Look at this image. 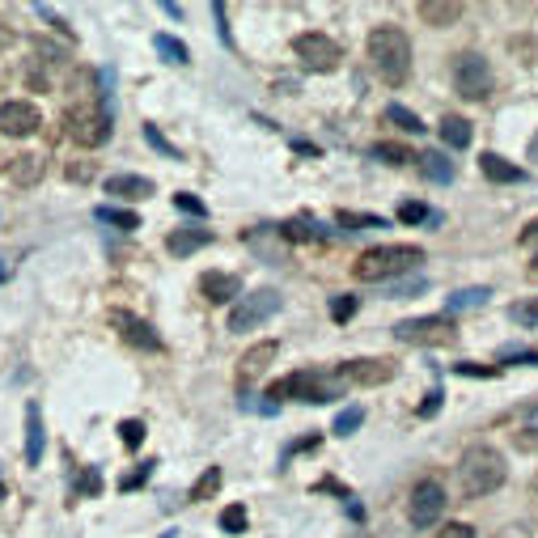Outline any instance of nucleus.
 Instances as JSON below:
<instances>
[{"mask_svg":"<svg viewBox=\"0 0 538 538\" xmlns=\"http://www.w3.org/2000/svg\"><path fill=\"white\" fill-rule=\"evenodd\" d=\"M0 496H5V483H0Z\"/></svg>","mask_w":538,"mask_h":538,"instance_id":"56","label":"nucleus"},{"mask_svg":"<svg viewBox=\"0 0 538 538\" xmlns=\"http://www.w3.org/2000/svg\"><path fill=\"white\" fill-rule=\"evenodd\" d=\"M174 204H179L182 212H191V217H204V212H208V208H204V199H195L191 191H179V195H174Z\"/></svg>","mask_w":538,"mask_h":538,"instance_id":"40","label":"nucleus"},{"mask_svg":"<svg viewBox=\"0 0 538 538\" xmlns=\"http://www.w3.org/2000/svg\"><path fill=\"white\" fill-rule=\"evenodd\" d=\"M102 492V475L97 470H81V479H77V496H97Z\"/></svg>","mask_w":538,"mask_h":538,"instance_id":"35","label":"nucleus"},{"mask_svg":"<svg viewBox=\"0 0 538 538\" xmlns=\"http://www.w3.org/2000/svg\"><path fill=\"white\" fill-rule=\"evenodd\" d=\"M144 140H149V144H153L157 153H166V157H179V149H174V144H170V140L162 136V132H157L153 124H144Z\"/></svg>","mask_w":538,"mask_h":538,"instance_id":"36","label":"nucleus"},{"mask_svg":"<svg viewBox=\"0 0 538 538\" xmlns=\"http://www.w3.org/2000/svg\"><path fill=\"white\" fill-rule=\"evenodd\" d=\"M280 357V344L276 339H263V344L246 348V357L237 360V373H242V382H255V377H263V373L272 369V360Z\"/></svg>","mask_w":538,"mask_h":538,"instance_id":"15","label":"nucleus"},{"mask_svg":"<svg viewBox=\"0 0 538 538\" xmlns=\"http://www.w3.org/2000/svg\"><path fill=\"white\" fill-rule=\"evenodd\" d=\"M458 373H467V377H479V373H483V377H496L500 369H483V365H458Z\"/></svg>","mask_w":538,"mask_h":538,"instance_id":"47","label":"nucleus"},{"mask_svg":"<svg viewBox=\"0 0 538 538\" xmlns=\"http://www.w3.org/2000/svg\"><path fill=\"white\" fill-rule=\"evenodd\" d=\"M437 407H441V390H428V399L420 403V415H437Z\"/></svg>","mask_w":538,"mask_h":538,"instance_id":"45","label":"nucleus"},{"mask_svg":"<svg viewBox=\"0 0 538 538\" xmlns=\"http://www.w3.org/2000/svg\"><path fill=\"white\" fill-rule=\"evenodd\" d=\"M492 297V289H458L445 297V305H450V314H458V310H475V305H483Z\"/></svg>","mask_w":538,"mask_h":538,"instance_id":"27","label":"nucleus"},{"mask_svg":"<svg viewBox=\"0 0 538 538\" xmlns=\"http://www.w3.org/2000/svg\"><path fill=\"white\" fill-rule=\"evenodd\" d=\"M267 399H297V403H331L339 399V382L327 377V373H314V369H301V373H289L284 382L267 390Z\"/></svg>","mask_w":538,"mask_h":538,"instance_id":"5","label":"nucleus"},{"mask_svg":"<svg viewBox=\"0 0 538 538\" xmlns=\"http://www.w3.org/2000/svg\"><path fill=\"white\" fill-rule=\"evenodd\" d=\"M530 157H534V162H538V136H534V144H530Z\"/></svg>","mask_w":538,"mask_h":538,"instance_id":"52","label":"nucleus"},{"mask_svg":"<svg viewBox=\"0 0 538 538\" xmlns=\"http://www.w3.org/2000/svg\"><path fill=\"white\" fill-rule=\"evenodd\" d=\"M530 272H534V276H538V255H534V263H530Z\"/></svg>","mask_w":538,"mask_h":538,"instance_id":"53","label":"nucleus"},{"mask_svg":"<svg viewBox=\"0 0 538 538\" xmlns=\"http://www.w3.org/2000/svg\"><path fill=\"white\" fill-rule=\"evenodd\" d=\"M107 195H115V199H149L153 182L140 179V174H115V179H107Z\"/></svg>","mask_w":538,"mask_h":538,"instance_id":"16","label":"nucleus"},{"mask_svg":"<svg viewBox=\"0 0 538 538\" xmlns=\"http://www.w3.org/2000/svg\"><path fill=\"white\" fill-rule=\"evenodd\" d=\"M212 242V229H174V234L166 237V250L170 255H195L199 246H208Z\"/></svg>","mask_w":538,"mask_h":538,"instance_id":"20","label":"nucleus"},{"mask_svg":"<svg viewBox=\"0 0 538 538\" xmlns=\"http://www.w3.org/2000/svg\"><path fill=\"white\" fill-rule=\"evenodd\" d=\"M221 483H225V475H221V467H208L199 479H195V487H191V500H212L217 492H221Z\"/></svg>","mask_w":538,"mask_h":538,"instance_id":"28","label":"nucleus"},{"mask_svg":"<svg viewBox=\"0 0 538 538\" xmlns=\"http://www.w3.org/2000/svg\"><path fill=\"white\" fill-rule=\"evenodd\" d=\"M301 450H318V432H314V437H305V441H297V445H289V454H284V458L301 454Z\"/></svg>","mask_w":538,"mask_h":538,"instance_id":"50","label":"nucleus"},{"mask_svg":"<svg viewBox=\"0 0 538 538\" xmlns=\"http://www.w3.org/2000/svg\"><path fill=\"white\" fill-rule=\"evenodd\" d=\"M149 475H153V462H144V467H136L132 475H124V479H119V487H124V492H132V487H140Z\"/></svg>","mask_w":538,"mask_h":538,"instance_id":"42","label":"nucleus"},{"mask_svg":"<svg viewBox=\"0 0 538 538\" xmlns=\"http://www.w3.org/2000/svg\"><path fill=\"white\" fill-rule=\"evenodd\" d=\"M292 51H297V60H301L310 72H335L339 60H344V47H339L331 34H318V30L297 34V39H292Z\"/></svg>","mask_w":538,"mask_h":538,"instance_id":"7","label":"nucleus"},{"mask_svg":"<svg viewBox=\"0 0 538 538\" xmlns=\"http://www.w3.org/2000/svg\"><path fill=\"white\" fill-rule=\"evenodd\" d=\"M432 538H475V530H470L467 522H450V525H441Z\"/></svg>","mask_w":538,"mask_h":538,"instance_id":"44","label":"nucleus"},{"mask_svg":"<svg viewBox=\"0 0 538 538\" xmlns=\"http://www.w3.org/2000/svg\"><path fill=\"white\" fill-rule=\"evenodd\" d=\"M0 42H9V34H5V30H0Z\"/></svg>","mask_w":538,"mask_h":538,"instance_id":"54","label":"nucleus"},{"mask_svg":"<svg viewBox=\"0 0 538 538\" xmlns=\"http://www.w3.org/2000/svg\"><path fill=\"white\" fill-rule=\"evenodd\" d=\"M373 157H382V162H390V166H407V162H415L412 149H403V144H377Z\"/></svg>","mask_w":538,"mask_h":538,"instance_id":"32","label":"nucleus"},{"mask_svg":"<svg viewBox=\"0 0 538 538\" xmlns=\"http://www.w3.org/2000/svg\"><path fill=\"white\" fill-rule=\"evenodd\" d=\"M424 289H428V280L415 276V280H407V284H390L386 297H415V292H424Z\"/></svg>","mask_w":538,"mask_h":538,"instance_id":"39","label":"nucleus"},{"mask_svg":"<svg viewBox=\"0 0 538 538\" xmlns=\"http://www.w3.org/2000/svg\"><path fill=\"white\" fill-rule=\"evenodd\" d=\"M94 217L102 225H119V229H127V234H132V229H140V217H136V212H127V208L102 204V208H94Z\"/></svg>","mask_w":538,"mask_h":538,"instance_id":"26","label":"nucleus"},{"mask_svg":"<svg viewBox=\"0 0 538 538\" xmlns=\"http://www.w3.org/2000/svg\"><path fill=\"white\" fill-rule=\"evenodd\" d=\"M280 310V292L276 289H259L250 297H237L234 310H229V331H255L267 318Z\"/></svg>","mask_w":538,"mask_h":538,"instance_id":"9","label":"nucleus"},{"mask_svg":"<svg viewBox=\"0 0 538 538\" xmlns=\"http://www.w3.org/2000/svg\"><path fill=\"white\" fill-rule=\"evenodd\" d=\"M360 424H365V412H360V407H348V412L335 415V432H339V437H348V432H357Z\"/></svg>","mask_w":538,"mask_h":538,"instance_id":"33","label":"nucleus"},{"mask_svg":"<svg viewBox=\"0 0 538 538\" xmlns=\"http://www.w3.org/2000/svg\"><path fill=\"white\" fill-rule=\"evenodd\" d=\"M369 60H373V72L399 89L407 81V72H412V39H407V30L377 26L369 34Z\"/></svg>","mask_w":538,"mask_h":538,"instance_id":"1","label":"nucleus"},{"mask_svg":"<svg viewBox=\"0 0 538 538\" xmlns=\"http://www.w3.org/2000/svg\"><path fill=\"white\" fill-rule=\"evenodd\" d=\"M479 170H483V179L487 182H522V170L513 166V162H505L500 153H483Z\"/></svg>","mask_w":538,"mask_h":538,"instance_id":"21","label":"nucleus"},{"mask_svg":"<svg viewBox=\"0 0 538 538\" xmlns=\"http://www.w3.org/2000/svg\"><path fill=\"white\" fill-rule=\"evenodd\" d=\"M153 47H157V56L166 60V64H187V60H191L187 42H179L174 34H157V39H153Z\"/></svg>","mask_w":538,"mask_h":538,"instance_id":"25","label":"nucleus"},{"mask_svg":"<svg viewBox=\"0 0 538 538\" xmlns=\"http://www.w3.org/2000/svg\"><path fill=\"white\" fill-rule=\"evenodd\" d=\"M335 373L344 382H357V386H382V382H390L399 373V365L390 357H357V360H344Z\"/></svg>","mask_w":538,"mask_h":538,"instance_id":"11","label":"nucleus"},{"mask_svg":"<svg viewBox=\"0 0 538 538\" xmlns=\"http://www.w3.org/2000/svg\"><path fill=\"white\" fill-rule=\"evenodd\" d=\"M42 157L39 153H17L14 162H9V179L17 182V187H34V182L42 179Z\"/></svg>","mask_w":538,"mask_h":538,"instance_id":"18","label":"nucleus"},{"mask_svg":"<svg viewBox=\"0 0 538 538\" xmlns=\"http://www.w3.org/2000/svg\"><path fill=\"white\" fill-rule=\"evenodd\" d=\"M441 140L450 144V149H467L470 144V124L462 119V115H445L441 119Z\"/></svg>","mask_w":538,"mask_h":538,"instance_id":"24","label":"nucleus"},{"mask_svg":"<svg viewBox=\"0 0 538 538\" xmlns=\"http://www.w3.org/2000/svg\"><path fill=\"white\" fill-rule=\"evenodd\" d=\"M111 322L119 327V335H124V344L140 348V352H162V335L153 331L144 318L136 314H124V310H111Z\"/></svg>","mask_w":538,"mask_h":538,"instance_id":"13","label":"nucleus"},{"mask_svg":"<svg viewBox=\"0 0 538 538\" xmlns=\"http://www.w3.org/2000/svg\"><path fill=\"white\" fill-rule=\"evenodd\" d=\"M513 318H517L522 327H534V322H538V301H522V305H513Z\"/></svg>","mask_w":538,"mask_h":538,"instance_id":"41","label":"nucleus"},{"mask_svg":"<svg viewBox=\"0 0 538 538\" xmlns=\"http://www.w3.org/2000/svg\"><path fill=\"white\" fill-rule=\"evenodd\" d=\"M462 17V5L458 0H420V22L424 26H450Z\"/></svg>","mask_w":538,"mask_h":538,"instance_id":"17","label":"nucleus"},{"mask_svg":"<svg viewBox=\"0 0 538 538\" xmlns=\"http://www.w3.org/2000/svg\"><path fill=\"white\" fill-rule=\"evenodd\" d=\"M26 462L39 467L42 462V412L39 403H26Z\"/></svg>","mask_w":538,"mask_h":538,"instance_id":"19","label":"nucleus"},{"mask_svg":"<svg viewBox=\"0 0 538 538\" xmlns=\"http://www.w3.org/2000/svg\"><path fill=\"white\" fill-rule=\"evenodd\" d=\"M119 437H124L127 450H140V441H144V424H140V420H124V424H119Z\"/></svg>","mask_w":538,"mask_h":538,"instance_id":"34","label":"nucleus"},{"mask_svg":"<svg viewBox=\"0 0 538 538\" xmlns=\"http://www.w3.org/2000/svg\"><path fill=\"white\" fill-rule=\"evenodd\" d=\"M458 475H462L467 496H492L509 470H505V458L492 445H470L467 454H462V462H458Z\"/></svg>","mask_w":538,"mask_h":538,"instance_id":"3","label":"nucleus"},{"mask_svg":"<svg viewBox=\"0 0 538 538\" xmlns=\"http://www.w3.org/2000/svg\"><path fill=\"white\" fill-rule=\"evenodd\" d=\"M500 360H525V365H538L534 348H500Z\"/></svg>","mask_w":538,"mask_h":538,"instance_id":"43","label":"nucleus"},{"mask_svg":"<svg viewBox=\"0 0 538 538\" xmlns=\"http://www.w3.org/2000/svg\"><path fill=\"white\" fill-rule=\"evenodd\" d=\"M280 237L284 242H318L322 237V225L314 217H292L289 225H280Z\"/></svg>","mask_w":538,"mask_h":538,"instance_id":"23","label":"nucleus"},{"mask_svg":"<svg viewBox=\"0 0 538 538\" xmlns=\"http://www.w3.org/2000/svg\"><path fill=\"white\" fill-rule=\"evenodd\" d=\"M424 217H428V208H424V204H415V199L399 204V221H403V225H420Z\"/></svg>","mask_w":538,"mask_h":538,"instance_id":"38","label":"nucleus"},{"mask_svg":"<svg viewBox=\"0 0 538 538\" xmlns=\"http://www.w3.org/2000/svg\"><path fill=\"white\" fill-rule=\"evenodd\" d=\"M89 174H94V166H89V162H77V166H69V179H77V182H85Z\"/></svg>","mask_w":538,"mask_h":538,"instance_id":"46","label":"nucleus"},{"mask_svg":"<svg viewBox=\"0 0 538 538\" xmlns=\"http://www.w3.org/2000/svg\"><path fill=\"white\" fill-rule=\"evenodd\" d=\"M445 513V487L437 479H424L415 483L412 492V505H407V517H412L415 530H428V525H437V517Z\"/></svg>","mask_w":538,"mask_h":538,"instance_id":"10","label":"nucleus"},{"mask_svg":"<svg viewBox=\"0 0 538 538\" xmlns=\"http://www.w3.org/2000/svg\"><path fill=\"white\" fill-rule=\"evenodd\" d=\"M39 127H42V115H39L34 102H26V97H14V102L0 107V132H5V136L22 140V136H34Z\"/></svg>","mask_w":538,"mask_h":538,"instance_id":"12","label":"nucleus"},{"mask_svg":"<svg viewBox=\"0 0 538 538\" xmlns=\"http://www.w3.org/2000/svg\"><path fill=\"white\" fill-rule=\"evenodd\" d=\"M420 170H424L432 182H454V162H450L445 153H437V149L420 153Z\"/></svg>","mask_w":538,"mask_h":538,"instance_id":"22","label":"nucleus"},{"mask_svg":"<svg viewBox=\"0 0 538 538\" xmlns=\"http://www.w3.org/2000/svg\"><path fill=\"white\" fill-rule=\"evenodd\" d=\"M454 89L470 102H483V97L492 94V69H487V60L479 51H462L454 56Z\"/></svg>","mask_w":538,"mask_h":538,"instance_id":"8","label":"nucleus"},{"mask_svg":"<svg viewBox=\"0 0 538 538\" xmlns=\"http://www.w3.org/2000/svg\"><path fill=\"white\" fill-rule=\"evenodd\" d=\"M9 276H14V267H9V259H0V284H5Z\"/></svg>","mask_w":538,"mask_h":538,"instance_id":"51","label":"nucleus"},{"mask_svg":"<svg viewBox=\"0 0 538 538\" xmlns=\"http://www.w3.org/2000/svg\"><path fill=\"white\" fill-rule=\"evenodd\" d=\"M64 127H69V136L81 149H102L111 140V115H107L102 102H77V107H69Z\"/></svg>","mask_w":538,"mask_h":538,"instance_id":"4","label":"nucleus"},{"mask_svg":"<svg viewBox=\"0 0 538 538\" xmlns=\"http://www.w3.org/2000/svg\"><path fill=\"white\" fill-rule=\"evenodd\" d=\"M221 530L225 534H246V505H229L221 513Z\"/></svg>","mask_w":538,"mask_h":538,"instance_id":"30","label":"nucleus"},{"mask_svg":"<svg viewBox=\"0 0 538 538\" xmlns=\"http://www.w3.org/2000/svg\"><path fill=\"white\" fill-rule=\"evenodd\" d=\"M517 242H522V246H538V221H530L522 229V237H517Z\"/></svg>","mask_w":538,"mask_h":538,"instance_id":"48","label":"nucleus"},{"mask_svg":"<svg viewBox=\"0 0 538 538\" xmlns=\"http://www.w3.org/2000/svg\"><path fill=\"white\" fill-rule=\"evenodd\" d=\"M534 492H538V475H534Z\"/></svg>","mask_w":538,"mask_h":538,"instance_id":"55","label":"nucleus"},{"mask_svg":"<svg viewBox=\"0 0 538 538\" xmlns=\"http://www.w3.org/2000/svg\"><path fill=\"white\" fill-rule=\"evenodd\" d=\"M357 314V297H331V318L335 322H348Z\"/></svg>","mask_w":538,"mask_h":538,"instance_id":"37","label":"nucleus"},{"mask_svg":"<svg viewBox=\"0 0 538 538\" xmlns=\"http://www.w3.org/2000/svg\"><path fill=\"white\" fill-rule=\"evenodd\" d=\"M415 263H424V250H420V246H403V242H390V246L365 250V255L352 263V276L365 280V284H382V280H390V276L412 272Z\"/></svg>","mask_w":538,"mask_h":538,"instance_id":"2","label":"nucleus"},{"mask_svg":"<svg viewBox=\"0 0 538 538\" xmlns=\"http://www.w3.org/2000/svg\"><path fill=\"white\" fill-rule=\"evenodd\" d=\"M386 119H390L394 127H403V132H415V136L424 132V124H420V115L407 111V107H399V102H390V107H386Z\"/></svg>","mask_w":538,"mask_h":538,"instance_id":"29","label":"nucleus"},{"mask_svg":"<svg viewBox=\"0 0 538 538\" xmlns=\"http://www.w3.org/2000/svg\"><path fill=\"white\" fill-rule=\"evenodd\" d=\"M394 339H399V344H415V348H445L458 339V327L450 314L403 318L399 327H394Z\"/></svg>","mask_w":538,"mask_h":538,"instance_id":"6","label":"nucleus"},{"mask_svg":"<svg viewBox=\"0 0 538 538\" xmlns=\"http://www.w3.org/2000/svg\"><path fill=\"white\" fill-rule=\"evenodd\" d=\"M199 292H204V301H212V305L237 301V297H242V280L229 276V272H204V276H199Z\"/></svg>","mask_w":538,"mask_h":538,"instance_id":"14","label":"nucleus"},{"mask_svg":"<svg viewBox=\"0 0 538 538\" xmlns=\"http://www.w3.org/2000/svg\"><path fill=\"white\" fill-rule=\"evenodd\" d=\"M339 225L344 229H386L382 217H365V212H339Z\"/></svg>","mask_w":538,"mask_h":538,"instance_id":"31","label":"nucleus"},{"mask_svg":"<svg viewBox=\"0 0 538 538\" xmlns=\"http://www.w3.org/2000/svg\"><path fill=\"white\" fill-rule=\"evenodd\" d=\"M525 432H538V403H530V407H525Z\"/></svg>","mask_w":538,"mask_h":538,"instance_id":"49","label":"nucleus"}]
</instances>
